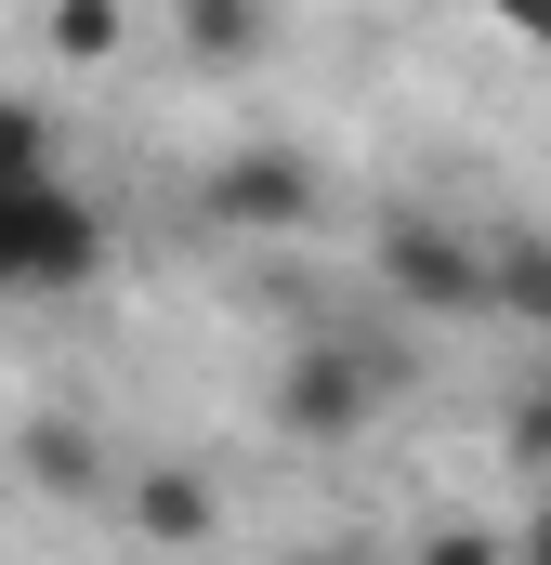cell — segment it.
I'll list each match as a JSON object with an SVG mask.
<instances>
[{"mask_svg": "<svg viewBox=\"0 0 551 565\" xmlns=\"http://www.w3.org/2000/svg\"><path fill=\"white\" fill-rule=\"evenodd\" d=\"M395 382H408V342H315V355L276 369V434L289 447H342Z\"/></svg>", "mask_w": 551, "mask_h": 565, "instance_id": "6da1fadb", "label": "cell"}, {"mask_svg": "<svg viewBox=\"0 0 551 565\" xmlns=\"http://www.w3.org/2000/svg\"><path fill=\"white\" fill-rule=\"evenodd\" d=\"M106 264V224L93 198L53 171V184H0V289H79Z\"/></svg>", "mask_w": 551, "mask_h": 565, "instance_id": "7a4b0ae2", "label": "cell"}, {"mask_svg": "<svg viewBox=\"0 0 551 565\" xmlns=\"http://www.w3.org/2000/svg\"><path fill=\"white\" fill-rule=\"evenodd\" d=\"M381 289L420 316H486V250L446 211H381Z\"/></svg>", "mask_w": 551, "mask_h": 565, "instance_id": "3957f363", "label": "cell"}, {"mask_svg": "<svg viewBox=\"0 0 551 565\" xmlns=\"http://www.w3.org/2000/svg\"><path fill=\"white\" fill-rule=\"evenodd\" d=\"M197 211L237 224V237H289V224H315V158L302 145H237V158H210Z\"/></svg>", "mask_w": 551, "mask_h": 565, "instance_id": "277c9868", "label": "cell"}, {"mask_svg": "<svg viewBox=\"0 0 551 565\" xmlns=\"http://www.w3.org/2000/svg\"><path fill=\"white\" fill-rule=\"evenodd\" d=\"M132 540H158V553L224 540V487H210L197 460H158V473H132Z\"/></svg>", "mask_w": 551, "mask_h": 565, "instance_id": "5b68a950", "label": "cell"}, {"mask_svg": "<svg viewBox=\"0 0 551 565\" xmlns=\"http://www.w3.org/2000/svg\"><path fill=\"white\" fill-rule=\"evenodd\" d=\"M486 316L551 329V237L539 224H499V237H486Z\"/></svg>", "mask_w": 551, "mask_h": 565, "instance_id": "8992f818", "label": "cell"}, {"mask_svg": "<svg viewBox=\"0 0 551 565\" xmlns=\"http://www.w3.org/2000/svg\"><path fill=\"white\" fill-rule=\"evenodd\" d=\"M13 460H26V487H53V500H93V487H106V447H93V422H66V408L13 434Z\"/></svg>", "mask_w": 551, "mask_h": 565, "instance_id": "52a82bcc", "label": "cell"}, {"mask_svg": "<svg viewBox=\"0 0 551 565\" xmlns=\"http://www.w3.org/2000/svg\"><path fill=\"white\" fill-rule=\"evenodd\" d=\"M263 40L276 26L250 13V0H184V53H197V66H250Z\"/></svg>", "mask_w": 551, "mask_h": 565, "instance_id": "ba28073f", "label": "cell"}, {"mask_svg": "<svg viewBox=\"0 0 551 565\" xmlns=\"http://www.w3.org/2000/svg\"><path fill=\"white\" fill-rule=\"evenodd\" d=\"M66 158H53V119L26 106V93H0V184H53Z\"/></svg>", "mask_w": 551, "mask_h": 565, "instance_id": "9c48e42d", "label": "cell"}, {"mask_svg": "<svg viewBox=\"0 0 551 565\" xmlns=\"http://www.w3.org/2000/svg\"><path fill=\"white\" fill-rule=\"evenodd\" d=\"M40 40H53V53H66V66H106V53H119V40H132V26H119V0H66V13H53V26H40Z\"/></svg>", "mask_w": 551, "mask_h": 565, "instance_id": "30bf717a", "label": "cell"}, {"mask_svg": "<svg viewBox=\"0 0 551 565\" xmlns=\"http://www.w3.org/2000/svg\"><path fill=\"white\" fill-rule=\"evenodd\" d=\"M420 565H512V540H499L486 513H433V526H420Z\"/></svg>", "mask_w": 551, "mask_h": 565, "instance_id": "8fae6325", "label": "cell"}, {"mask_svg": "<svg viewBox=\"0 0 551 565\" xmlns=\"http://www.w3.org/2000/svg\"><path fill=\"white\" fill-rule=\"evenodd\" d=\"M512 460H526V473H551V395H526V408H512Z\"/></svg>", "mask_w": 551, "mask_h": 565, "instance_id": "7c38bea8", "label": "cell"}, {"mask_svg": "<svg viewBox=\"0 0 551 565\" xmlns=\"http://www.w3.org/2000/svg\"><path fill=\"white\" fill-rule=\"evenodd\" d=\"M512 565H551V513H526V540H512Z\"/></svg>", "mask_w": 551, "mask_h": 565, "instance_id": "4fadbf2b", "label": "cell"}, {"mask_svg": "<svg viewBox=\"0 0 551 565\" xmlns=\"http://www.w3.org/2000/svg\"><path fill=\"white\" fill-rule=\"evenodd\" d=\"M539 40H551V26H539Z\"/></svg>", "mask_w": 551, "mask_h": 565, "instance_id": "5bb4252c", "label": "cell"}]
</instances>
